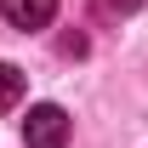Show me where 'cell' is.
<instances>
[{
  "label": "cell",
  "mask_w": 148,
  "mask_h": 148,
  "mask_svg": "<svg viewBox=\"0 0 148 148\" xmlns=\"http://www.w3.org/2000/svg\"><path fill=\"white\" fill-rule=\"evenodd\" d=\"M0 12L12 29H46L57 17V0H0Z\"/></svg>",
  "instance_id": "cell-2"
},
{
  "label": "cell",
  "mask_w": 148,
  "mask_h": 148,
  "mask_svg": "<svg viewBox=\"0 0 148 148\" xmlns=\"http://www.w3.org/2000/svg\"><path fill=\"white\" fill-rule=\"evenodd\" d=\"M86 51V34H63V57H80Z\"/></svg>",
  "instance_id": "cell-4"
},
{
  "label": "cell",
  "mask_w": 148,
  "mask_h": 148,
  "mask_svg": "<svg viewBox=\"0 0 148 148\" xmlns=\"http://www.w3.org/2000/svg\"><path fill=\"white\" fill-rule=\"evenodd\" d=\"M143 0H108V12H137Z\"/></svg>",
  "instance_id": "cell-5"
},
{
  "label": "cell",
  "mask_w": 148,
  "mask_h": 148,
  "mask_svg": "<svg viewBox=\"0 0 148 148\" xmlns=\"http://www.w3.org/2000/svg\"><path fill=\"white\" fill-rule=\"evenodd\" d=\"M69 131H74V120L57 108V103H34L29 120H23V143H29V148H63Z\"/></svg>",
  "instance_id": "cell-1"
},
{
  "label": "cell",
  "mask_w": 148,
  "mask_h": 148,
  "mask_svg": "<svg viewBox=\"0 0 148 148\" xmlns=\"http://www.w3.org/2000/svg\"><path fill=\"white\" fill-rule=\"evenodd\" d=\"M23 86H29V80H23L17 63H0V114H12L23 103Z\"/></svg>",
  "instance_id": "cell-3"
}]
</instances>
